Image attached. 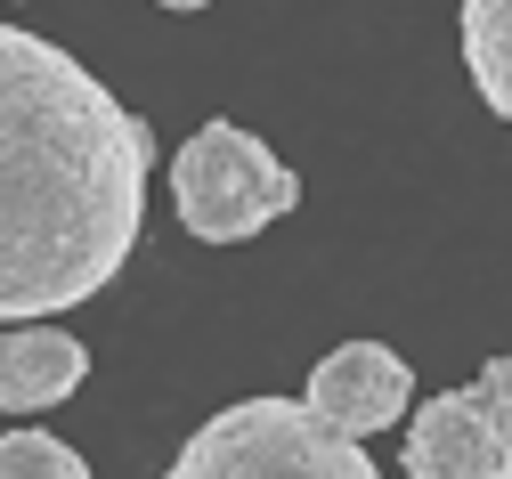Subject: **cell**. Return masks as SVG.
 I'll return each instance as SVG.
<instances>
[{
	"mask_svg": "<svg viewBox=\"0 0 512 479\" xmlns=\"http://www.w3.org/2000/svg\"><path fill=\"white\" fill-rule=\"evenodd\" d=\"M155 139L74 49L0 25V325L82 309L147 220Z\"/></svg>",
	"mask_w": 512,
	"mask_h": 479,
	"instance_id": "1",
	"label": "cell"
},
{
	"mask_svg": "<svg viewBox=\"0 0 512 479\" xmlns=\"http://www.w3.org/2000/svg\"><path fill=\"white\" fill-rule=\"evenodd\" d=\"M163 479H382L374 455L301 398H236L171 455Z\"/></svg>",
	"mask_w": 512,
	"mask_h": 479,
	"instance_id": "2",
	"label": "cell"
},
{
	"mask_svg": "<svg viewBox=\"0 0 512 479\" xmlns=\"http://www.w3.org/2000/svg\"><path fill=\"white\" fill-rule=\"evenodd\" d=\"M171 203H179V228L196 244H252L261 228H277L301 203V179L252 139V130L204 122L196 139L171 155Z\"/></svg>",
	"mask_w": 512,
	"mask_h": 479,
	"instance_id": "3",
	"label": "cell"
},
{
	"mask_svg": "<svg viewBox=\"0 0 512 479\" xmlns=\"http://www.w3.org/2000/svg\"><path fill=\"white\" fill-rule=\"evenodd\" d=\"M407 479H512V358L472 390H431L407 415Z\"/></svg>",
	"mask_w": 512,
	"mask_h": 479,
	"instance_id": "4",
	"label": "cell"
},
{
	"mask_svg": "<svg viewBox=\"0 0 512 479\" xmlns=\"http://www.w3.org/2000/svg\"><path fill=\"white\" fill-rule=\"evenodd\" d=\"M407 398H415V374H407L399 350H382V341H342V350L317 358L301 406L326 415L334 431H350V439H374V431L407 423Z\"/></svg>",
	"mask_w": 512,
	"mask_h": 479,
	"instance_id": "5",
	"label": "cell"
},
{
	"mask_svg": "<svg viewBox=\"0 0 512 479\" xmlns=\"http://www.w3.org/2000/svg\"><path fill=\"white\" fill-rule=\"evenodd\" d=\"M90 374V350L66 325H9L0 333V415H41L66 406Z\"/></svg>",
	"mask_w": 512,
	"mask_h": 479,
	"instance_id": "6",
	"label": "cell"
},
{
	"mask_svg": "<svg viewBox=\"0 0 512 479\" xmlns=\"http://www.w3.org/2000/svg\"><path fill=\"white\" fill-rule=\"evenodd\" d=\"M464 65L488 114L512 122V0H464Z\"/></svg>",
	"mask_w": 512,
	"mask_h": 479,
	"instance_id": "7",
	"label": "cell"
},
{
	"mask_svg": "<svg viewBox=\"0 0 512 479\" xmlns=\"http://www.w3.org/2000/svg\"><path fill=\"white\" fill-rule=\"evenodd\" d=\"M0 479H90V463L49 431H0Z\"/></svg>",
	"mask_w": 512,
	"mask_h": 479,
	"instance_id": "8",
	"label": "cell"
},
{
	"mask_svg": "<svg viewBox=\"0 0 512 479\" xmlns=\"http://www.w3.org/2000/svg\"><path fill=\"white\" fill-rule=\"evenodd\" d=\"M163 9H204V0H163Z\"/></svg>",
	"mask_w": 512,
	"mask_h": 479,
	"instance_id": "9",
	"label": "cell"
}]
</instances>
